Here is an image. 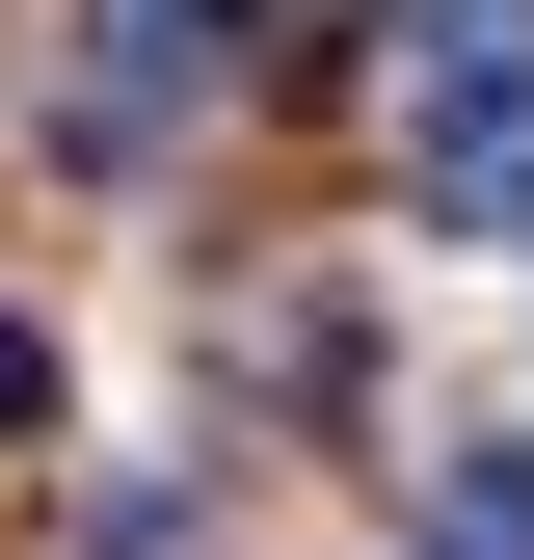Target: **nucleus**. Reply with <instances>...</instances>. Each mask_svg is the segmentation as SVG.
I'll list each match as a JSON object with an SVG mask.
<instances>
[{"mask_svg": "<svg viewBox=\"0 0 534 560\" xmlns=\"http://www.w3.org/2000/svg\"><path fill=\"white\" fill-rule=\"evenodd\" d=\"M0 428H54V320H0Z\"/></svg>", "mask_w": 534, "mask_h": 560, "instance_id": "7ed1b4c3", "label": "nucleus"}, {"mask_svg": "<svg viewBox=\"0 0 534 560\" xmlns=\"http://www.w3.org/2000/svg\"><path fill=\"white\" fill-rule=\"evenodd\" d=\"M400 214L534 241V27L508 0H400Z\"/></svg>", "mask_w": 534, "mask_h": 560, "instance_id": "f257e3e1", "label": "nucleus"}, {"mask_svg": "<svg viewBox=\"0 0 534 560\" xmlns=\"http://www.w3.org/2000/svg\"><path fill=\"white\" fill-rule=\"evenodd\" d=\"M454 560H534V454H454Z\"/></svg>", "mask_w": 534, "mask_h": 560, "instance_id": "f03ea898", "label": "nucleus"}]
</instances>
